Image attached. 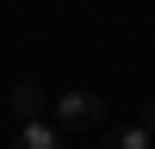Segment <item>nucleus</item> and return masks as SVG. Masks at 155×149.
<instances>
[{"mask_svg": "<svg viewBox=\"0 0 155 149\" xmlns=\"http://www.w3.org/2000/svg\"><path fill=\"white\" fill-rule=\"evenodd\" d=\"M12 112H19L25 124H37V118H44V87H37V81H19V87H12Z\"/></svg>", "mask_w": 155, "mask_h": 149, "instance_id": "3", "label": "nucleus"}, {"mask_svg": "<svg viewBox=\"0 0 155 149\" xmlns=\"http://www.w3.org/2000/svg\"><path fill=\"white\" fill-rule=\"evenodd\" d=\"M12 149H62V131L56 124H19V137H12Z\"/></svg>", "mask_w": 155, "mask_h": 149, "instance_id": "2", "label": "nucleus"}, {"mask_svg": "<svg viewBox=\"0 0 155 149\" xmlns=\"http://www.w3.org/2000/svg\"><path fill=\"white\" fill-rule=\"evenodd\" d=\"M149 143H155V137L143 131V124H124V131H112V137H106V149H149Z\"/></svg>", "mask_w": 155, "mask_h": 149, "instance_id": "4", "label": "nucleus"}, {"mask_svg": "<svg viewBox=\"0 0 155 149\" xmlns=\"http://www.w3.org/2000/svg\"><path fill=\"white\" fill-rule=\"evenodd\" d=\"M106 124V99L87 93V87H62L56 93V131H93Z\"/></svg>", "mask_w": 155, "mask_h": 149, "instance_id": "1", "label": "nucleus"}, {"mask_svg": "<svg viewBox=\"0 0 155 149\" xmlns=\"http://www.w3.org/2000/svg\"><path fill=\"white\" fill-rule=\"evenodd\" d=\"M143 131L155 137V99H149V106H143Z\"/></svg>", "mask_w": 155, "mask_h": 149, "instance_id": "5", "label": "nucleus"}]
</instances>
